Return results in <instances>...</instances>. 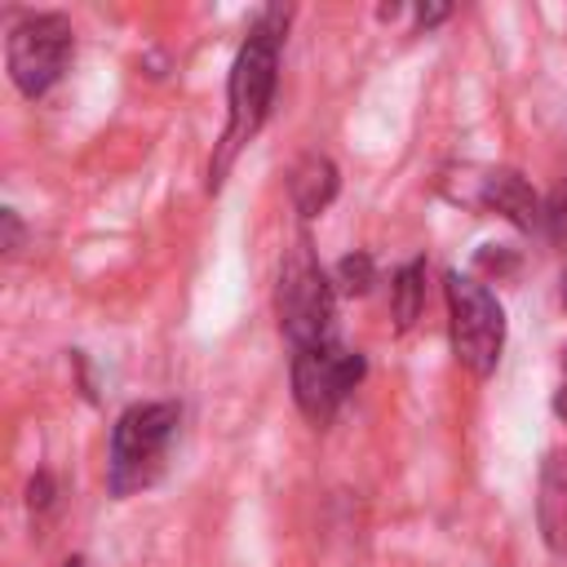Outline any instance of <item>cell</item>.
I'll return each mask as SVG.
<instances>
[{"mask_svg":"<svg viewBox=\"0 0 567 567\" xmlns=\"http://www.w3.org/2000/svg\"><path fill=\"white\" fill-rule=\"evenodd\" d=\"M421 306H425V261H408V266H399V275H394V284H390L394 328L408 332V328L416 323Z\"/></svg>","mask_w":567,"mask_h":567,"instance_id":"10","label":"cell"},{"mask_svg":"<svg viewBox=\"0 0 567 567\" xmlns=\"http://www.w3.org/2000/svg\"><path fill=\"white\" fill-rule=\"evenodd\" d=\"M359 377H363V354L346 350L337 341L306 346L292 354V394H297V408L306 412V421H315V425H328L337 416V408L359 385Z\"/></svg>","mask_w":567,"mask_h":567,"instance_id":"6","label":"cell"},{"mask_svg":"<svg viewBox=\"0 0 567 567\" xmlns=\"http://www.w3.org/2000/svg\"><path fill=\"white\" fill-rule=\"evenodd\" d=\"M545 226H549L554 244H558V248H563V257H567V182L549 195V204H545Z\"/></svg>","mask_w":567,"mask_h":567,"instance_id":"12","label":"cell"},{"mask_svg":"<svg viewBox=\"0 0 567 567\" xmlns=\"http://www.w3.org/2000/svg\"><path fill=\"white\" fill-rule=\"evenodd\" d=\"M337 195V164L328 155H301L288 173V199L301 217H319Z\"/></svg>","mask_w":567,"mask_h":567,"instance_id":"9","label":"cell"},{"mask_svg":"<svg viewBox=\"0 0 567 567\" xmlns=\"http://www.w3.org/2000/svg\"><path fill=\"white\" fill-rule=\"evenodd\" d=\"M447 319H452V350L461 359V368H470L474 377H492L501 363V346H505V310L501 301L487 292V284H478L474 275H447Z\"/></svg>","mask_w":567,"mask_h":567,"instance_id":"3","label":"cell"},{"mask_svg":"<svg viewBox=\"0 0 567 567\" xmlns=\"http://www.w3.org/2000/svg\"><path fill=\"white\" fill-rule=\"evenodd\" d=\"M554 412L567 421V350H563V368H558V390H554Z\"/></svg>","mask_w":567,"mask_h":567,"instance_id":"15","label":"cell"},{"mask_svg":"<svg viewBox=\"0 0 567 567\" xmlns=\"http://www.w3.org/2000/svg\"><path fill=\"white\" fill-rule=\"evenodd\" d=\"M563 306H567V266H563Z\"/></svg>","mask_w":567,"mask_h":567,"instance_id":"18","label":"cell"},{"mask_svg":"<svg viewBox=\"0 0 567 567\" xmlns=\"http://www.w3.org/2000/svg\"><path fill=\"white\" fill-rule=\"evenodd\" d=\"M284 27H288V9H266L248 40L239 44L235 53V66H230V84H226V102H230V124L221 133V155L213 164V182L226 173L230 155L261 128L266 111H270V97H275V80H279V40H284Z\"/></svg>","mask_w":567,"mask_h":567,"instance_id":"1","label":"cell"},{"mask_svg":"<svg viewBox=\"0 0 567 567\" xmlns=\"http://www.w3.org/2000/svg\"><path fill=\"white\" fill-rule=\"evenodd\" d=\"M62 567H89V563H84V558H66Z\"/></svg>","mask_w":567,"mask_h":567,"instance_id":"17","label":"cell"},{"mask_svg":"<svg viewBox=\"0 0 567 567\" xmlns=\"http://www.w3.org/2000/svg\"><path fill=\"white\" fill-rule=\"evenodd\" d=\"M279 328L297 350L332 341V284L319 270L310 239H297L279 270Z\"/></svg>","mask_w":567,"mask_h":567,"instance_id":"4","label":"cell"},{"mask_svg":"<svg viewBox=\"0 0 567 567\" xmlns=\"http://www.w3.org/2000/svg\"><path fill=\"white\" fill-rule=\"evenodd\" d=\"M478 199H483L492 213H501L505 221H514L518 230H532V226H540V221H545V208H540L536 190H532V186H527V177H523V173H514V168H492V173L483 177Z\"/></svg>","mask_w":567,"mask_h":567,"instance_id":"8","label":"cell"},{"mask_svg":"<svg viewBox=\"0 0 567 567\" xmlns=\"http://www.w3.org/2000/svg\"><path fill=\"white\" fill-rule=\"evenodd\" d=\"M337 275H341V288L346 292H368V284H372V257L368 252H350V257H341Z\"/></svg>","mask_w":567,"mask_h":567,"instance_id":"11","label":"cell"},{"mask_svg":"<svg viewBox=\"0 0 567 567\" xmlns=\"http://www.w3.org/2000/svg\"><path fill=\"white\" fill-rule=\"evenodd\" d=\"M27 501H31V509H44V505L53 501V483H49V474L31 478V487H27Z\"/></svg>","mask_w":567,"mask_h":567,"instance_id":"13","label":"cell"},{"mask_svg":"<svg viewBox=\"0 0 567 567\" xmlns=\"http://www.w3.org/2000/svg\"><path fill=\"white\" fill-rule=\"evenodd\" d=\"M443 18H447V4H430V9L421 4V9H416V22H421V27H434V22H443Z\"/></svg>","mask_w":567,"mask_h":567,"instance_id":"16","label":"cell"},{"mask_svg":"<svg viewBox=\"0 0 567 567\" xmlns=\"http://www.w3.org/2000/svg\"><path fill=\"white\" fill-rule=\"evenodd\" d=\"M0 221H4V252H13V248L22 244V226H18V213H13V208H4V213H0Z\"/></svg>","mask_w":567,"mask_h":567,"instance_id":"14","label":"cell"},{"mask_svg":"<svg viewBox=\"0 0 567 567\" xmlns=\"http://www.w3.org/2000/svg\"><path fill=\"white\" fill-rule=\"evenodd\" d=\"M71 49H75V40H71V22L62 13H27L9 31V49H4L9 80L18 84L22 97H44L62 80Z\"/></svg>","mask_w":567,"mask_h":567,"instance_id":"5","label":"cell"},{"mask_svg":"<svg viewBox=\"0 0 567 567\" xmlns=\"http://www.w3.org/2000/svg\"><path fill=\"white\" fill-rule=\"evenodd\" d=\"M177 421H182L177 403H133L128 412H120L111 430V465H106V483L115 496H133L159 478Z\"/></svg>","mask_w":567,"mask_h":567,"instance_id":"2","label":"cell"},{"mask_svg":"<svg viewBox=\"0 0 567 567\" xmlns=\"http://www.w3.org/2000/svg\"><path fill=\"white\" fill-rule=\"evenodd\" d=\"M536 518L549 554L567 558V447H554L540 465V496H536Z\"/></svg>","mask_w":567,"mask_h":567,"instance_id":"7","label":"cell"}]
</instances>
